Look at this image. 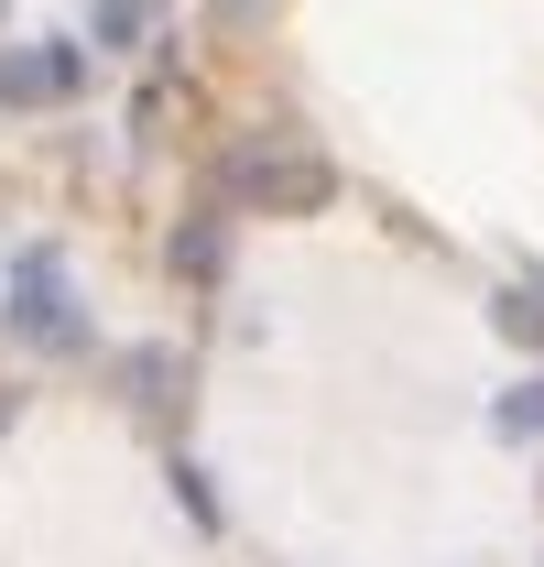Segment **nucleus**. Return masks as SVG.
<instances>
[{"label":"nucleus","instance_id":"nucleus-4","mask_svg":"<svg viewBox=\"0 0 544 567\" xmlns=\"http://www.w3.org/2000/svg\"><path fill=\"white\" fill-rule=\"evenodd\" d=\"M229 251H240V208H229V197H197V208L175 218V240H164L175 284H197V295H218V284H229Z\"/></svg>","mask_w":544,"mask_h":567},{"label":"nucleus","instance_id":"nucleus-6","mask_svg":"<svg viewBox=\"0 0 544 567\" xmlns=\"http://www.w3.org/2000/svg\"><path fill=\"white\" fill-rule=\"evenodd\" d=\"M142 22H153V0H87V44H98V55H132Z\"/></svg>","mask_w":544,"mask_h":567},{"label":"nucleus","instance_id":"nucleus-8","mask_svg":"<svg viewBox=\"0 0 544 567\" xmlns=\"http://www.w3.org/2000/svg\"><path fill=\"white\" fill-rule=\"evenodd\" d=\"M501 425H512V436H544V371H534V382H512V393H501Z\"/></svg>","mask_w":544,"mask_h":567},{"label":"nucleus","instance_id":"nucleus-3","mask_svg":"<svg viewBox=\"0 0 544 567\" xmlns=\"http://www.w3.org/2000/svg\"><path fill=\"white\" fill-rule=\"evenodd\" d=\"M76 87H87V33H44V44L0 55V99L11 110H44V99H76Z\"/></svg>","mask_w":544,"mask_h":567},{"label":"nucleus","instance_id":"nucleus-9","mask_svg":"<svg viewBox=\"0 0 544 567\" xmlns=\"http://www.w3.org/2000/svg\"><path fill=\"white\" fill-rule=\"evenodd\" d=\"M262 11H272V0H207V33H218V44H240Z\"/></svg>","mask_w":544,"mask_h":567},{"label":"nucleus","instance_id":"nucleus-5","mask_svg":"<svg viewBox=\"0 0 544 567\" xmlns=\"http://www.w3.org/2000/svg\"><path fill=\"white\" fill-rule=\"evenodd\" d=\"M121 382H132V404H142V415H175V350H164V339L121 350Z\"/></svg>","mask_w":544,"mask_h":567},{"label":"nucleus","instance_id":"nucleus-7","mask_svg":"<svg viewBox=\"0 0 544 567\" xmlns=\"http://www.w3.org/2000/svg\"><path fill=\"white\" fill-rule=\"evenodd\" d=\"M490 317H501V339H512V350H544V284H501V306H490Z\"/></svg>","mask_w":544,"mask_h":567},{"label":"nucleus","instance_id":"nucleus-11","mask_svg":"<svg viewBox=\"0 0 544 567\" xmlns=\"http://www.w3.org/2000/svg\"><path fill=\"white\" fill-rule=\"evenodd\" d=\"M0 11H11V0H0Z\"/></svg>","mask_w":544,"mask_h":567},{"label":"nucleus","instance_id":"nucleus-2","mask_svg":"<svg viewBox=\"0 0 544 567\" xmlns=\"http://www.w3.org/2000/svg\"><path fill=\"white\" fill-rule=\"evenodd\" d=\"M218 197H229V208H262V218H305V208L338 197V164L305 153L294 132H251V142L218 153Z\"/></svg>","mask_w":544,"mask_h":567},{"label":"nucleus","instance_id":"nucleus-10","mask_svg":"<svg viewBox=\"0 0 544 567\" xmlns=\"http://www.w3.org/2000/svg\"><path fill=\"white\" fill-rule=\"evenodd\" d=\"M175 502H186L197 524H218V492H207V470H197V458H175Z\"/></svg>","mask_w":544,"mask_h":567},{"label":"nucleus","instance_id":"nucleus-1","mask_svg":"<svg viewBox=\"0 0 544 567\" xmlns=\"http://www.w3.org/2000/svg\"><path fill=\"white\" fill-rule=\"evenodd\" d=\"M0 328L22 339V350H44V360H76L98 328H87V306H76V274H66V251L55 240H22L11 262H0Z\"/></svg>","mask_w":544,"mask_h":567}]
</instances>
